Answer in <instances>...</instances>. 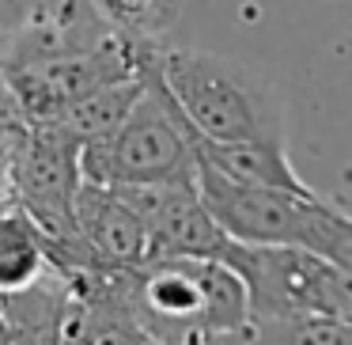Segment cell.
<instances>
[{"label": "cell", "instance_id": "obj_1", "mask_svg": "<svg viewBox=\"0 0 352 345\" xmlns=\"http://www.w3.org/2000/svg\"><path fill=\"white\" fill-rule=\"evenodd\" d=\"M155 72L197 140H288V114L280 95L250 65L208 50L160 42Z\"/></svg>", "mask_w": 352, "mask_h": 345}, {"label": "cell", "instance_id": "obj_2", "mask_svg": "<svg viewBox=\"0 0 352 345\" xmlns=\"http://www.w3.org/2000/svg\"><path fill=\"white\" fill-rule=\"evenodd\" d=\"M125 304L167 345H212L250 326L246 289L220 258H155L122 273Z\"/></svg>", "mask_w": 352, "mask_h": 345}, {"label": "cell", "instance_id": "obj_3", "mask_svg": "<svg viewBox=\"0 0 352 345\" xmlns=\"http://www.w3.org/2000/svg\"><path fill=\"white\" fill-rule=\"evenodd\" d=\"M155 46L144 50V95L122 125L99 145L80 152L84 182L110 190H140V186H193L197 182V145L193 129L178 114L175 99L160 84Z\"/></svg>", "mask_w": 352, "mask_h": 345}, {"label": "cell", "instance_id": "obj_4", "mask_svg": "<svg viewBox=\"0 0 352 345\" xmlns=\"http://www.w3.org/2000/svg\"><path fill=\"white\" fill-rule=\"evenodd\" d=\"M144 46H152V42H125L118 34H102L99 42L84 50L42 57V61H27L0 72H4V84H8L19 118L27 125H46L69 107H76L80 99L95 95L99 87L140 76Z\"/></svg>", "mask_w": 352, "mask_h": 345}, {"label": "cell", "instance_id": "obj_5", "mask_svg": "<svg viewBox=\"0 0 352 345\" xmlns=\"http://www.w3.org/2000/svg\"><path fill=\"white\" fill-rule=\"evenodd\" d=\"M80 186V145H72L54 125H31L12 152V205H19L46 231L54 251H61L76 231Z\"/></svg>", "mask_w": 352, "mask_h": 345}, {"label": "cell", "instance_id": "obj_6", "mask_svg": "<svg viewBox=\"0 0 352 345\" xmlns=\"http://www.w3.org/2000/svg\"><path fill=\"white\" fill-rule=\"evenodd\" d=\"M220 262L243 281L250 300V319H292V315H322L333 266L299 247H246L231 243Z\"/></svg>", "mask_w": 352, "mask_h": 345}, {"label": "cell", "instance_id": "obj_7", "mask_svg": "<svg viewBox=\"0 0 352 345\" xmlns=\"http://www.w3.org/2000/svg\"><path fill=\"white\" fill-rule=\"evenodd\" d=\"M152 258L137 209L110 186L84 182L76 194V231L54 262L80 273H133Z\"/></svg>", "mask_w": 352, "mask_h": 345}, {"label": "cell", "instance_id": "obj_8", "mask_svg": "<svg viewBox=\"0 0 352 345\" xmlns=\"http://www.w3.org/2000/svg\"><path fill=\"white\" fill-rule=\"evenodd\" d=\"M148 231L152 258H220L228 236L216 228L205 201L193 186H140V190H118Z\"/></svg>", "mask_w": 352, "mask_h": 345}, {"label": "cell", "instance_id": "obj_9", "mask_svg": "<svg viewBox=\"0 0 352 345\" xmlns=\"http://www.w3.org/2000/svg\"><path fill=\"white\" fill-rule=\"evenodd\" d=\"M72 277V300L57 345H167L133 315L122 292V273H80Z\"/></svg>", "mask_w": 352, "mask_h": 345}, {"label": "cell", "instance_id": "obj_10", "mask_svg": "<svg viewBox=\"0 0 352 345\" xmlns=\"http://www.w3.org/2000/svg\"><path fill=\"white\" fill-rule=\"evenodd\" d=\"M197 163L228 182L254 186V190H284V194H311L303 175L288 156V140H239V145H208L197 140Z\"/></svg>", "mask_w": 352, "mask_h": 345}, {"label": "cell", "instance_id": "obj_11", "mask_svg": "<svg viewBox=\"0 0 352 345\" xmlns=\"http://www.w3.org/2000/svg\"><path fill=\"white\" fill-rule=\"evenodd\" d=\"M54 269V243L19 205L0 209V296L38 284Z\"/></svg>", "mask_w": 352, "mask_h": 345}, {"label": "cell", "instance_id": "obj_12", "mask_svg": "<svg viewBox=\"0 0 352 345\" xmlns=\"http://www.w3.org/2000/svg\"><path fill=\"white\" fill-rule=\"evenodd\" d=\"M140 95H144V61H140V76L122 80V84H110V87H99L95 95L80 99L76 107H69L65 114H57L54 122H46V125H54L57 133H65V137H69L72 145H80V152H84L87 145L107 140L110 133L129 118V110L137 107Z\"/></svg>", "mask_w": 352, "mask_h": 345}, {"label": "cell", "instance_id": "obj_13", "mask_svg": "<svg viewBox=\"0 0 352 345\" xmlns=\"http://www.w3.org/2000/svg\"><path fill=\"white\" fill-rule=\"evenodd\" d=\"M212 345H352L349 322L326 315H292V319H250V326Z\"/></svg>", "mask_w": 352, "mask_h": 345}, {"label": "cell", "instance_id": "obj_14", "mask_svg": "<svg viewBox=\"0 0 352 345\" xmlns=\"http://www.w3.org/2000/svg\"><path fill=\"white\" fill-rule=\"evenodd\" d=\"M91 12L125 42H160L175 27L182 0H91Z\"/></svg>", "mask_w": 352, "mask_h": 345}, {"label": "cell", "instance_id": "obj_15", "mask_svg": "<svg viewBox=\"0 0 352 345\" xmlns=\"http://www.w3.org/2000/svg\"><path fill=\"white\" fill-rule=\"evenodd\" d=\"M0 345H12V342H0Z\"/></svg>", "mask_w": 352, "mask_h": 345}]
</instances>
